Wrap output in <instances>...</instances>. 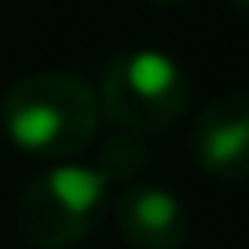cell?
I'll return each mask as SVG.
<instances>
[{
	"mask_svg": "<svg viewBox=\"0 0 249 249\" xmlns=\"http://www.w3.org/2000/svg\"><path fill=\"white\" fill-rule=\"evenodd\" d=\"M231 4H234V11H238V15L249 22V0H231Z\"/></svg>",
	"mask_w": 249,
	"mask_h": 249,
	"instance_id": "cell-7",
	"label": "cell"
},
{
	"mask_svg": "<svg viewBox=\"0 0 249 249\" xmlns=\"http://www.w3.org/2000/svg\"><path fill=\"white\" fill-rule=\"evenodd\" d=\"M114 220L136 249H179L191 231L183 202L165 187H128L114 205Z\"/></svg>",
	"mask_w": 249,
	"mask_h": 249,
	"instance_id": "cell-5",
	"label": "cell"
},
{
	"mask_svg": "<svg viewBox=\"0 0 249 249\" xmlns=\"http://www.w3.org/2000/svg\"><path fill=\"white\" fill-rule=\"evenodd\" d=\"M143 165H147V147H143L140 136L132 132H121L114 140H107V147L99 150V176L107 179H128V176H140Z\"/></svg>",
	"mask_w": 249,
	"mask_h": 249,
	"instance_id": "cell-6",
	"label": "cell"
},
{
	"mask_svg": "<svg viewBox=\"0 0 249 249\" xmlns=\"http://www.w3.org/2000/svg\"><path fill=\"white\" fill-rule=\"evenodd\" d=\"M150 4H187V0H150Z\"/></svg>",
	"mask_w": 249,
	"mask_h": 249,
	"instance_id": "cell-8",
	"label": "cell"
},
{
	"mask_svg": "<svg viewBox=\"0 0 249 249\" xmlns=\"http://www.w3.org/2000/svg\"><path fill=\"white\" fill-rule=\"evenodd\" d=\"M195 161L209 176H249V92H224L205 103L195 121Z\"/></svg>",
	"mask_w": 249,
	"mask_h": 249,
	"instance_id": "cell-4",
	"label": "cell"
},
{
	"mask_svg": "<svg viewBox=\"0 0 249 249\" xmlns=\"http://www.w3.org/2000/svg\"><path fill=\"white\" fill-rule=\"evenodd\" d=\"M107 179L88 165H55L18 195V227L40 249H62L95 231L107 205Z\"/></svg>",
	"mask_w": 249,
	"mask_h": 249,
	"instance_id": "cell-3",
	"label": "cell"
},
{
	"mask_svg": "<svg viewBox=\"0 0 249 249\" xmlns=\"http://www.w3.org/2000/svg\"><path fill=\"white\" fill-rule=\"evenodd\" d=\"M187 73L172 55L158 48L117 52L103 70L99 103L107 114L132 136L161 132L187 110Z\"/></svg>",
	"mask_w": 249,
	"mask_h": 249,
	"instance_id": "cell-2",
	"label": "cell"
},
{
	"mask_svg": "<svg viewBox=\"0 0 249 249\" xmlns=\"http://www.w3.org/2000/svg\"><path fill=\"white\" fill-rule=\"evenodd\" d=\"M0 124L26 154L70 158L92 143L99 124V99L73 73H26L0 99Z\"/></svg>",
	"mask_w": 249,
	"mask_h": 249,
	"instance_id": "cell-1",
	"label": "cell"
}]
</instances>
